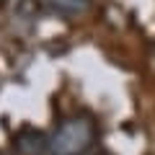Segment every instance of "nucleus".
Listing matches in <instances>:
<instances>
[{
    "mask_svg": "<svg viewBox=\"0 0 155 155\" xmlns=\"http://www.w3.org/2000/svg\"><path fill=\"white\" fill-rule=\"evenodd\" d=\"M13 147L18 155H49V137L36 127H23L13 137Z\"/></svg>",
    "mask_w": 155,
    "mask_h": 155,
    "instance_id": "obj_2",
    "label": "nucleus"
},
{
    "mask_svg": "<svg viewBox=\"0 0 155 155\" xmlns=\"http://www.w3.org/2000/svg\"><path fill=\"white\" fill-rule=\"evenodd\" d=\"M47 5H49V11L57 13V16L75 18V16H83L91 8V0H47Z\"/></svg>",
    "mask_w": 155,
    "mask_h": 155,
    "instance_id": "obj_3",
    "label": "nucleus"
},
{
    "mask_svg": "<svg viewBox=\"0 0 155 155\" xmlns=\"http://www.w3.org/2000/svg\"><path fill=\"white\" fill-rule=\"evenodd\" d=\"M98 129L91 116H70L57 124L49 137V155H88Z\"/></svg>",
    "mask_w": 155,
    "mask_h": 155,
    "instance_id": "obj_1",
    "label": "nucleus"
},
{
    "mask_svg": "<svg viewBox=\"0 0 155 155\" xmlns=\"http://www.w3.org/2000/svg\"><path fill=\"white\" fill-rule=\"evenodd\" d=\"M0 155H5V153H3V150H0Z\"/></svg>",
    "mask_w": 155,
    "mask_h": 155,
    "instance_id": "obj_4",
    "label": "nucleus"
},
{
    "mask_svg": "<svg viewBox=\"0 0 155 155\" xmlns=\"http://www.w3.org/2000/svg\"><path fill=\"white\" fill-rule=\"evenodd\" d=\"M0 3H3V0H0Z\"/></svg>",
    "mask_w": 155,
    "mask_h": 155,
    "instance_id": "obj_5",
    "label": "nucleus"
}]
</instances>
